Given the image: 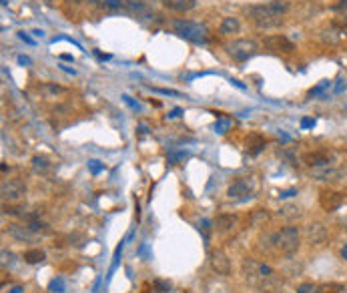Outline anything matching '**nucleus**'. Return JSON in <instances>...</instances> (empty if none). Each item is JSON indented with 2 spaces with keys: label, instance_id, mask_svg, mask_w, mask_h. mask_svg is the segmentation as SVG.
Returning <instances> with one entry per match:
<instances>
[{
  "label": "nucleus",
  "instance_id": "obj_32",
  "mask_svg": "<svg viewBox=\"0 0 347 293\" xmlns=\"http://www.w3.org/2000/svg\"><path fill=\"white\" fill-rule=\"evenodd\" d=\"M18 38H21V40H24L26 45H34V40H32V38H30V36H28L24 30H23V32H18Z\"/></svg>",
  "mask_w": 347,
  "mask_h": 293
},
{
  "label": "nucleus",
  "instance_id": "obj_24",
  "mask_svg": "<svg viewBox=\"0 0 347 293\" xmlns=\"http://www.w3.org/2000/svg\"><path fill=\"white\" fill-rule=\"evenodd\" d=\"M89 169H91L93 175H98V173L105 169V165H103L100 161H96V159H91V161H89Z\"/></svg>",
  "mask_w": 347,
  "mask_h": 293
},
{
  "label": "nucleus",
  "instance_id": "obj_2",
  "mask_svg": "<svg viewBox=\"0 0 347 293\" xmlns=\"http://www.w3.org/2000/svg\"><path fill=\"white\" fill-rule=\"evenodd\" d=\"M171 26H173V30H175L181 38L191 40V43H195V45H205L209 40L207 26L201 25V23H193V20L177 18V20L171 23Z\"/></svg>",
  "mask_w": 347,
  "mask_h": 293
},
{
  "label": "nucleus",
  "instance_id": "obj_13",
  "mask_svg": "<svg viewBox=\"0 0 347 293\" xmlns=\"http://www.w3.org/2000/svg\"><path fill=\"white\" fill-rule=\"evenodd\" d=\"M162 6L173 12H187L195 8V0H162Z\"/></svg>",
  "mask_w": 347,
  "mask_h": 293
},
{
  "label": "nucleus",
  "instance_id": "obj_41",
  "mask_svg": "<svg viewBox=\"0 0 347 293\" xmlns=\"http://www.w3.org/2000/svg\"><path fill=\"white\" fill-rule=\"evenodd\" d=\"M21 291H23L21 287H14V289H12V293H21Z\"/></svg>",
  "mask_w": 347,
  "mask_h": 293
},
{
  "label": "nucleus",
  "instance_id": "obj_16",
  "mask_svg": "<svg viewBox=\"0 0 347 293\" xmlns=\"http://www.w3.org/2000/svg\"><path fill=\"white\" fill-rule=\"evenodd\" d=\"M235 223H237L235 215H227V213H223V215H219V217L215 219V227H217L219 231H229V229L235 227Z\"/></svg>",
  "mask_w": 347,
  "mask_h": 293
},
{
  "label": "nucleus",
  "instance_id": "obj_28",
  "mask_svg": "<svg viewBox=\"0 0 347 293\" xmlns=\"http://www.w3.org/2000/svg\"><path fill=\"white\" fill-rule=\"evenodd\" d=\"M129 8L135 10V12H142V10H145L142 2H139V0H129Z\"/></svg>",
  "mask_w": 347,
  "mask_h": 293
},
{
  "label": "nucleus",
  "instance_id": "obj_30",
  "mask_svg": "<svg viewBox=\"0 0 347 293\" xmlns=\"http://www.w3.org/2000/svg\"><path fill=\"white\" fill-rule=\"evenodd\" d=\"M155 287L159 291H169L171 289V283H165V281H155Z\"/></svg>",
  "mask_w": 347,
  "mask_h": 293
},
{
  "label": "nucleus",
  "instance_id": "obj_17",
  "mask_svg": "<svg viewBox=\"0 0 347 293\" xmlns=\"http://www.w3.org/2000/svg\"><path fill=\"white\" fill-rule=\"evenodd\" d=\"M45 257H47V255H45V251H40V249H28V251H24V261L30 263V265L45 261Z\"/></svg>",
  "mask_w": 347,
  "mask_h": 293
},
{
  "label": "nucleus",
  "instance_id": "obj_37",
  "mask_svg": "<svg viewBox=\"0 0 347 293\" xmlns=\"http://www.w3.org/2000/svg\"><path fill=\"white\" fill-rule=\"evenodd\" d=\"M18 62L21 65H30V58L28 56H18Z\"/></svg>",
  "mask_w": 347,
  "mask_h": 293
},
{
  "label": "nucleus",
  "instance_id": "obj_14",
  "mask_svg": "<svg viewBox=\"0 0 347 293\" xmlns=\"http://www.w3.org/2000/svg\"><path fill=\"white\" fill-rule=\"evenodd\" d=\"M247 149H249L251 155H259V153L265 149V139H263L261 135H257V133L249 135V137H247Z\"/></svg>",
  "mask_w": 347,
  "mask_h": 293
},
{
  "label": "nucleus",
  "instance_id": "obj_35",
  "mask_svg": "<svg viewBox=\"0 0 347 293\" xmlns=\"http://www.w3.org/2000/svg\"><path fill=\"white\" fill-rule=\"evenodd\" d=\"M181 115V109H173L171 113H169V119H175V117H179Z\"/></svg>",
  "mask_w": 347,
  "mask_h": 293
},
{
  "label": "nucleus",
  "instance_id": "obj_34",
  "mask_svg": "<svg viewBox=\"0 0 347 293\" xmlns=\"http://www.w3.org/2000/svg\"><path fill=\"white\" fill-rule=\"evenodd\" d=\"M293 195H297V191H295V189H289V191H281V193H279L281 199H287V197H293Z\"/></svg>",
  "mask_w": 347,
  "mask_h": 293
},
{
  "label": "nucleus",
  "instance_id": "obj_26",
  "mask_svg": "<svg viewBox=\"0 0 347 293\" xmlns=\"http://www.w3.org/2000/svg\"><path fill=\"white\" fill-rule=\"evenodd\" d=\"M297 293H317V285L313 283H303L297 287Z\"/></svg>",
  "mask_w": 347,
  "mask_h": 293
},
{
  "label": "nucleus",
  "instance_id": "obj_27",
  "mask_svg": "<svg viewBox=\"0 0 347 293\" xmlns=\"http://www.w3.org/2000/svg\"><path fill=\"white\" fill-rule=\"evenodd\" d=\"M183 157H187L185 151H181V153H171V155H169V163H171V165H177Z\"/></svg>",
  "mask_w": 347,
  "mask_h": 293
},
{
  "label": "nucleus",
  "instance_id": "obj_1",
  "mask_svg": "<svg viewBox=\"0 0 347 293\" xmlns=\"http://www.w3.org/2000/svg\"><path fill=\"white\" fill-rule=\"evenodd\" d=\"M289 10V2H285V0H273V2H265V4H257V6H251L247 12H249V16H251V20H253L257 26H273L277 25L281 14H285Z\"/></svg>",
  "mask_w": 347,
  "mask_h": 293
},
{
  "label": "nucleus",
  "instance_id": "obj_7",
  "mask_svg": "<svg viewBox=\"0 0 347 293\" xmlns=\"http://www.w3.org/2000/svg\"><path fill=\"white\" fill-rule=\"evenodd\" d=\"M343 201H345V197L341 195V193H337V191H329V189L321 191V195H319V205L323 207L327 213L337 211V209L343 205Z\"/></svg>",
  "mask_w": 347,
  "mask_h": 293
},
{
  "label": "nucleus",
  "instance_id": "obj_23",
  "mask_svg": "<svg viewBox=\"0 0 347 293\" xmlns=\"http://www.w3.org/2000/svg\"><path fill=\"white\" fill-rule=\"evenodd\" d=\"M48 289L52 293H63L65 291V279H63V277H54V279L50 281Z\"/></svg>",
  "mask_w": 347,
  "mask_h": 293
},
{
  "label": "nucleus",
  "instance_id": "obj_4",
  "mask_svg": "<svg viewBox=\"0 0 347 293\" xmlns=\"http://www.w3.org/2000/svg\"><path fill=\"white\" fill-rule=\"evenodd\" d=\"M227 54L231 56L233 60H237V62H245L247 58H251L255 52H257V45H255L253 40H247V38H239V40H233L229 43L227 47Z\"/></svg>",
  "mask_w": 347,
  "mask_h": 293
},
{
  "label": "nucleus",
  "instance_id": "obj_20",
  "mask_svg": "<svg viewBox=\"0 0 347 293\" xmlns=\"http://www.w3.org/2000/svg\"><path fill=\"white\" fill-rule=\"evenodd\" d=\"M231 127H233L231 119H223V117H221V119H217V122H215V133H217V135H225Z\"/></svg>",
  "mask_w": 347,
  "mask_h": 293
},
{
  "label": "nucleus",
  "instance_id": "obj_38",
  "mask_svg": "<svg viewBox=\"0 0 347 293\" xmlns=\"http://www.w3.org/2000/svg\"><path fill=\"white\" fill-rule=\"evenodd\" d=\"M65 2H69V4H80V2H85V0H65Z\"/></svg>",
  "mask_w": 347,
  "mask_h": 293
},
{
  "label": "nucleus",
  "instance_id": "obj_39",
  "mask_svg": "<svg viewBox=\"0 0 347 293\" xmlns=\"http://www.w3.org/2000/svg\"><path fill=\"white\" fill-rule=\"evenodd\" d=\"M233 85H235V87H239V89H245V87H243V85H241V82H239V80H231Z\"/></svg>",
  "mask_w": 347,
  "mask_h": 293
},
{
  "label": "nucleus",
  "instance_id": "obj_21",
  "mask_svg": "<svg viewBox=\"0 0 347 293\" xmlns=\"http://www.w3.org/2000/svg\"><path fill=\"white\" fill-rule=\"evenodd\" d=\"M281 215H283V217H287V219H295V217H299L301 215V211H299V207L287 205V207H283V209H281Z\"/></svg>",
  "mask_w": 347,
  "mask_h": 293
},
{
  "label": "nucleus",
  "instance_id": "obj_19",
  "mask_svg": "<svg viewBox=\"0 0 347 293\" xmlns=\"http://www.w3.org/2000/svg\"><path fill=\"white\" fill-rule=\"evenodd\" d=\"M345 291V287L341 283H321L317 285V293H341Z\"/></svg>",
  "mask_w": 347,
  "mask_h": 293
},
{
  "label": "nucleus",
  "instance_id": "obj_29",
  "mask_svg": "<svg viewBox=\"0 0 347 293\" xmlns=\"http://www.w3.org/2000/svg\"><path fill=\"white\" fill-rule=\"evenodd\" d=\"M153 91H155V93H161V95H171V97H179V93H177V91H171V89H157V87H153Z\"/></svg>",
  "mask_w": 347,
  "mask_h": 293
},
{
  "label": "nucleus",
  "instance_id": "obj_8",
  "mask_svg": "<svg viewBox=\"0 0 347 293\" xmlns=\"http://www.w3.org/2000/svg\"><path fill=\"white\" fill-rule=\"evenodd\" d=\"M26 193V187H24L23 181H18V179H10V181H4L2 183V197H4V201L8 199V201H18L21 197H24Z\"/></svg>",
  "mask_w": 347,
  "mask_h": 293
},
{
  "label": "nucleus",
  "instance_id": "obj_6",
  "mask_svg": "<svg viewBox=\"0 0 347 293\" xmlns=\"http://www.w3.org/2000/svg\"><path fill=\"white\" fill-rule=\"evenodd\" d=\"M263 45L269 50H275V52H293L295 50V45L283 36V34H271V36H265L263 38Z\"/></svg>",
  "mask_w": 347,
  "mask_h": 293
},
{
  "label": "nucleus",
  "instance_id": "obj_40",
  "mask_svg": "<svg viewBox=\"0 0 347 293\" xmlns=\"http://www.w3.org/2000/svg\"><path fill=\"white\" fill-rule=\"evenodd\" d=\"M341 255H343V259H347V245L343 247V249H341Z\"/></svg>",
  "mask_w": 347,
  "mask_h": 293
},
{
  "label": "nucleus",
  "instance_id": "obj_9",
  "mask_svg": "<svg viewBox=\"0 0 347 293\" xmlns=\"http://www.w3.org/2000/svg\"><path fill=\"white\" fill-rule=\"evenodd\" d=\"M227 195H229V199H237V201H243V199L251 197V183H249L247 179L235 181L231 187H229Z\"/></svg>",
  "mask_w": 347,
  "mask_h": 293
},
{
  "label": "nucleus",
  "instance_id": "obj_11",
  "mask_svg": "<svg viewBox=\"0 0 347 293\" xmlns=\"http://www.w3.org/2000/svg\"><path fill=\"white\" fill-rule=\"evenodd\" d=\"M8 235H12L18 241H30L36 237V231H32L30 227H23V225H8Z\"/></svg>",
  "mask_w": 347,
  "mask_h": 293
},
{
  "label": "nucleus",
  "instance_id": "obj_10",
  "mask_svg": "<svg viewBox=\"0 0 347 293\" xmlns=\"http://www.w3.org/2000/svg\"><path fill=\"white\" fill-rule=\"evenodd\" d=\"M327 239V229L321 223H311L307 225V241L311 245H321Z\"/></svg>",
  "mask_w": 347,
  "mask_h": 293
},
{
  "label": "nucleus",
  "instance_id": "obj_31",
  "mask_svg": "<svg viewBox=\"0 0 347 293\" xmlns=\"http://www.w3.org/2000/svg\"><path fill=\"white\" fill-rule=\"evenodd\" d=\"M345 80H343V78H339V80H337V87H335V93H337V95H341V93H343V91H345Z\"/></svg>",
  "mask_w": 347,
  "mask_h": 293
},
{
  "label": "nucleus",
  "instance_id": "obj_25",
  "mask_svg": "<svg viewBox=\"0 0 347 293\" xmlns=\"http://www.w3.org/2000/svg\"><path fill=\"white\" fill-rule=\"evenodd\" d=\"M100 4L105 6V8H111V10H116V8H120L125 2L123 0H100Z\"/></svg>",
  "mask_w": 347,
  "mask_h": 293
},
{
  "label": "nucleus",
  "instance_id": "obj_36",
  "mask_svg": "<svg viewBox=\"0 0 347 293\" xmlns=\"http://www.w3.org/2000/svg\"><path fill=\"white\" fill-rule=\"evenodd\" d=\"M337 8H339V10H345V12H347V0H339Z\"/></svg>",
  "mask_w": 347,
  "mask_h": 293
},
{
  "label": "nucleus",
  "instance_id": "obj_18",
  "mask_svg": "<svg viewBox=\"0 0 347 293\" xmlns=\"http://www.w3.org/2000/svg\"><path fill=\"white\" fill-rule=\"evenodd\" d=\"M48 167H50V163H48L47 157H40V155L32 157V169L36 173H47Z\"/></svg>",
  "mask_w": 347,
  "mask_h": 293
},
{
  "label": "nucleus",
  "instance_id": "obj_22",
  "mask_svg": "<svg viewBox=\"0 0 347 293\" xmlns=\"http://www.w3.org/2000/svg\"><path fill=\"white\" fill-rule=\"evenodd\" d=\"M327 89H331V80H321L317 87H313V89L309 91V97H317V95H321Z\"/></svg>",
  "mask_w": 347,
  "mask_h": 293
},
{
  "label": "nucleus",
  "instance_id": "obj_33",
  "mask_svg": "<svg viewBox=\"0 0 347 293\" xmlns=\"http://www.w3.org/2000/svg\"><path fill=\"white\" fill-rule=\"evenodd\" d=\"M301 127H303V129H311V127H315V119H303V121H301Z\"/></svg>",
  "mask_w": 347,
  "mask_h": 293
},
{
  "label": "nucleus",
  "instance_id": "obj_3",
  "mask_svg": "<svg viewBox=\"0 0 347 293\" xmlns=\"http://www.w3.org/2000/svg\"><path fill=\"white\" fill-rule=\"evenodd\" d=\"M275 245H277L279 251H283V253H295L301 245L299 227H293V225L283 227L277 233V237H275Z\"/></svg>",
  "mask_w": 347,
  "mask_h": 293
},
{
  "label": "nucleus",
  "instance_id": "obj_42",
  "mask_svg": "<svg viewBox=\"0 0 347 293\" xmlns=\"http://www.w3.org/2000/svg\"><path fill=\"white\" fill-rule=\"evenodd\" d=\"M2 4H8V2H6V0H2Z\"/></svg>",
  "mask_w": 347,
  "mask_h": 293
},
{
  "label": "nucleus",
  "instance_id": "obj_12",
  "mask_svg": "<svg viewBox=\"0 0 347 293\" xmlns=\"http://www.w3.org/2000/svg\"><path fill=\"white\" fill-rule=\"evenodd\" d=\"M303 159H305V163H307L309 167H313V169L331 165V159H329V155H327V153H307Z\"/></svg>",
  "mask_w": 347,
  "mask_h": 293
},
{
  "label": "nucleus",
  "instance_id": "obj_5",
  "mask_svg": "<svg viewBox=\"0 0 347 293\" xmlns=\"http://www.w3.org/2000/svg\"><path fill=\"white\" fill-rule=\"evenodd\" d=\"M209 261H211L213 271H217V275H229L231 273V261L225 255V251H221V249L211 251L209 253Z\"/></svg>",
  "mask_w": 347,
  "mask_h": 293
},
{
  "label": "nucleus",
  "instance_id": "obj_15",
  "mask_svg": "<svg viewBox=\"0 0 347 293\" xmlns=\"http://www.w3.org/2000/svg\"><path fill=\"white\" fill-rule=\"evenodd\" d=\"M239 18H235V16H227V18H223V23L219 26V30H221V34H235L237 30H239Z\"/></svg>",
  "mask_w": 347,
  "mask_h": 293
}]
</instances>
